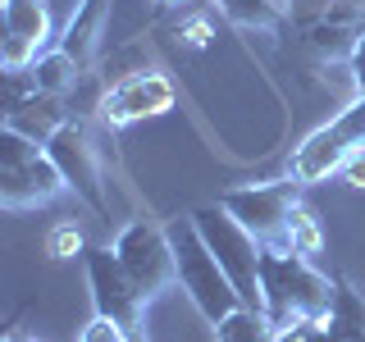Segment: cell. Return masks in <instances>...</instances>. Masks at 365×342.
<instances>
[{
  "instance_id": "cell-14",
  "label": "cell",
  "mask_w": 365,
  "mask_h": 342,
  "mask_svg": "<svg viewBox=\"0 0 365 342\" xmlns=\"http://www.w3.org/2000/svg\"><path fill=\"white\" fill-rule=\"evenodd\" d=\"M215 9L237 23V28H265V32H279L288 23V0H215Z\"/></svg>"
},
{
  "instance_id": "cell-13",
  "label": "cell",
  "mask_w": 365,
  "mask_h": 342,
  "mask_svg": "<svg viewBox=\"0 0 365 342\" xmlns=\"http://www.w3.org/2000/svg\"><path fill=\"white\" fill-rule=\"evenodd\" d=\"M28 73V83L46 91V96H64V91L78 87V78H83V68H78V60L68 51H60V46H51L46 55H37V64L23 68Z\"/></svg>"
},
{
  "instance_id": "cell-3",
  "label": "cell",
  "mask_w": 365,
  "mask_h": 342,
  "mask_svg": "<svg viewBox=\"0 0 365 342\" xmlns=\"http://www.w3.org/2000/svg\"><path fill=\"white\" fill-rule=\"evenodd\" d=\"M60 192L68 187L55 160L46 155V146L14 128H0V205L5 210H37V205H51Z\"/></svg>"
},
{
  "instance_id": "cell-17",
  "label": "cell",
  "mask_w": 365,
  "mask_h": 342,
  "mask_svg": "<svg viewBox=\"0 0 365 342\" xmlns=\"http://www.w3.org/2000/svg\"><path fill=\"white\" fill-rule=\"evenodd\" d=\"M274 342H338V333L324 319H297L288 328H274Z\"/></svg>"
},
{
  "instance_id": "cell-10",
  "label": "cell",
  "mask_w": 365,
  "mask_h": 342,
  "mask_svg": "<svg viewBox=\"0 0 365 342\" xmlns=\"http://www.w3.org/2000/svg\"><path fill=\"white\" fill-rule=\"evenodd\" d=\"M5 41H0V64L5 73H23L37 64V55L51 51V9L46 0H5Z\"/></svg>"
},
{
  "instance_id": "cell-21",
  "label": "cell",
  "mask_w": 365,
  "mask_h": 342,
  "mask_svg": "<svg viewBox=\"0 0 365 342\" xmlns=\"http://www.w3.org/2000/svg\"><path fill=\"white\" fill-rule=\"evenodd\" d=\"M342 182H351V187H365V146H356V151L342 160Z\"/></svg>"
},
{
  "instance_id": "cell-23",
  "label": "cell",
  "mask_w": 365,
  "mask_h": 342,
  "mask_svg": "<svg viewBox=\"0 0 365 342\" xmlns=\"http://www.w3.org/2000/svg\"><path fill=\"white\" fill-rule=\"evenodd\" d=\"M5 342H32V338H23V333H5Z\"/></svg>"
},
{
  "instance_id": "cell-8",
  "label": "cell",
  "mask_w": 365,
  "mask_h": 342,
  "mask_svg": "<svg viewBox=\"0 0 365 342\" xmlns=\"http://www.w3.org/2000/svg\"><path fill=\"white\" fill-rule=\"evenodd\" d=\"M46 155L55 160V169H60L64 187L73 192L78 201L87 205L91 214H101V219H110V197H106V174H101V155L96 146L87 142L83 123L68 119L60 133L46 142Z\"/></svg>"
},
{
  "instance_id": "cell-12",
  "label": "cell",
  "mask_w": 365,
  "mask_h": 342,
  "mask_svg": "<svg viewBox=\"0 0 365 342\" xmlns=\"http://www.w3.org/2000/svg\"><path fill=\"white\" fill-rule=\"evenodd\" d=\"M110 9H114V0H78V9L64 23V37L55 41L60 51L73 55L83 73L91 68V60H96V51H101V37H106V28H110Z\"/></svg>"
},
{
  "instance_id": "cell-7",
  "label": "cell",
  "mask_w": 365,
  "mask_h": 342,
  "mask_svg": "<svg viewBox=\"0 0 365 342\" xmlns=\"http://www.w3.org/2000/svg\"><path fill=\"white\" fill-rule=\"evenodd\" d=\"M114 256H119V265L128 269V279L137 283V292L151 301L169 288V283H178V265H174V247H169V233L165 224H151V219H133L119 228V237H114Z\"/></svg>"
},
{
  "instance_id": "cell-11",
  "label": "cell",
  "mask_w": 365,
  "mask_h": 342,
  "mask_svg": "<svg viewBox=\"0 0 365 342\" xmlns=\"http://www.w3.org/2000/svg\"><path fill=\"white\" fill-rule=\"evenodd\" d=\"M68 123V110L60 105V96H46V91L19 87V73H9V105H5V128H14L23 137H32L37 146H46L55 133Z\"/></svg>"
},
{
  "instance_id": "cell-6",
  "label": "cell",
  "mask_w": 365,
  "mask_h": 342,
  "mask_svg": "<svg viewBox=\"0 0 365 342\" xmlns=\"http://www.w3.org/2000/svg\"><path fill=\"white\" fill-rule=\"evenodd\" d=\"M78 260H83L87 292H91L96 315L114 319V324L128 328V333H146V306H151V301L137 292V283L128 279V269L119 265L114 247H87Z\"/></svg>"
},
{
  "instance_id": "cell-16",
  "label": "cell",
  "mask_w": 365,
  "mask_h": 342,
  "mask_svg": "<svg viewBox=\"0 0 365 342\" xmlns=\"http://www.w3.org/2000/svg\"><path fill=\"white\" fill-rule=\"evenodd\" d=\"M283 247H288V251H302V256H319V251H324V233H319V219L311 214V205H306V201L292 210Z\"/></svg>"
},
{
  "instance_id": "cell-25",
  "label": "cell",
  "mask_w": 365,
  "mask_h": 342,
  "mask_svg": "<svg viewBox=\"0 0 365 342\" xmlns=\"http://www.w3.org/2000/svg\"><path fill=\"white\" fill-rule=\"evenodd\" d=\"M155 5H182V0H155Z\"/></svg>"
},
{
  "instance_id": "cell-5",
  "label": "cell",
  "mask_w": 365,
  "mask_h": 342,
  "mask_svg": "<svg viewBox=\"0 0 365 342\" xmlns=\"http://www.w3.org/2000/svg\"><path fill=\"white\" fill-rule=\"evenodd\" d=\"M220 205L256 237L260 247H283L288 219H292L297 205H302V182L292 174L274 178V182H242V187L220 192Z\"/></svg>"
},
{
  "instance_id": "cell-18",
  "label": "cell",
  "mask_w": 365,
  "mask_h": 342,
  "mask_svg": "<svg viewBox=\"0 0 365 342\" xmlns=\"http://www.w3.org/2000/svg\"><path fill=\"white\" fill-rule=\"evenodd\" d=\"M46 247H51V256H55V260H73V256H83V251H87L83 233H78L73 224H60V228L51 233V242H46Z\"/></svg>"
},
{
  "instance_id": "cell-4",
  "label": "cell",
  "mask_w": 365,
  "mask_h": 342,
  "mask_svg": "<svg viewBox=\"0 0 365 342\" xmlns=\"http://www.w3.org/2000/svg\"><path fill=\"white\" fill-rule=\"evenodd\" d=\"M192 219H197L205 247L215 251V260L224 265V274L233 279L242 306H251V311L265 315V292H260V242L224 210L220 201L197 205V210H192Z\"/></svg>"
},
{
  "instance_id": "cell-20",
  "label": "cell",
  "mask_w": 365,
  "mask_h": 342,
  "mask_svg": "<svg viewBox=\"0 0 365 342\" xmlns=\"http://www.w3.org/2000/svg\"><path fill=\"white\" fill-rule=\"evenodd\" d=\"M338 0H288V19L292 23H311V19H319L324 9H334Z\"/></svg>"
},
{
  "instance_id": "cell-22",
  "label": "cell",
  "mask_w": 365,
  "mask_h": 342,
  "mask_svg": "<svg viewBox=\"0 0 365 342\" xmlns=\"http://www.w3.org/2000/svg\"><path fill=\"white\" fill-rule=\"evenodd\" d=\"M347 68H351V83H356V91H365V37L356 41V51H351Z\"/></svg>"
},
{
  "instance_id": "cell-1",
  "label": "cell",
  "mask_w": 365,
  "mask_h": 342,
  "mask_svg": "<svg viewBox=\"0 0 365 342\" xmlns=\"http://www.w3.org/2000/svg\"><path fill=\"white\" fill-rule=\"evenodd\" d=\"M260 292H265V319L288 328L297 319H329L338 283L315 269L311 256L288 247H260Z\"/></svg>"
},
{
  "instance_id": "cell-15",
  "label": "cell",
  "mask_w": 365,
  "mask_h": 342,
  "mask_svg": "<svg viewBox=\"0 0 365 342\" xmlns=\"http://www.w3.org/2000/svg\"><path fill=\"white\" fill-rule=\"evenodd\" d=\"M215 342H274V324L251 306H237L228 319L215 324Z\"/></svg>"
},
{
  "instance_id": "cell-24",
  "label": "cell",
  "mask_w": 365,
  "mask_h": 342,
  "mask_svg": "<svg viewBox=\"0 0 365 342\" xmlns=\"http://www.w3.org/2000/svg\"><path fill=\"white\" fill-rule=\"evenodd\" d=\"M128 342H151V338H146V333H133V338H128Z\"/></svg>"
},
{
  "instance_id": "cell-2",
  "label": "cell",
  "mask_w": 365,
  "mask_h": 342,
  "mask_svg": "<svg viewBox=\"0 0 365 342\" xmlns=\"http://www.w3.org/2000/svg\"><path fill=\"white\" fill-rule=\"evenodd\" d=\"M165 233H169V247H174L178 288L187 292V301L197 306V315L215 328L220 319H228L237 306H242L233 279H228L224 265L215 260V251L205 247V237H201V228H197L192 214H174V219L165 224Z\"/></svg>"
},
{
  "instance_id": "cell-19",
  "label": "cell",
  "mask_w": 365,
  "mask_h": 342,
  "mask_svg": "<svg viewBox=\"0 0 365 342\" xmlns=\"http://www.w3.org/2000/svg\"><path fill=\"white\" fill-rule=\"evenodd\" d=\"M133 333L128 328H119L114 319H106V315H91L87 319V328L78 333V342H128Z\"/></svg>"
},
{
  "instance_id": "cell-9",
  "label": "cell",
  "mask_w": 365,
  "mask_h": 342,
  "mask_svg": "<svg viewBox=\"0 0 365 342\" xmlns=\"http://www.w3.org/2000/svg\"><path fill=\"white\" fill-rule=\"evenodd\" d=\"M174 100H178V91L165 73L137 68V73H123L114 87H106V96L96 100V110H101V123H106V128H128V123L169 114Z\"/></svg>"
}]
</instances>
